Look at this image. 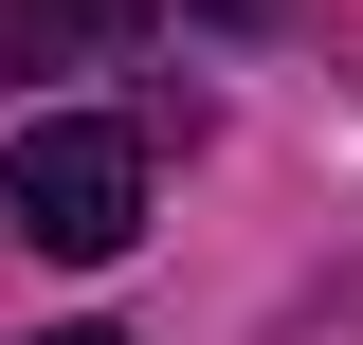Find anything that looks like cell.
Returning a JSON list of instances; mask_svg holds the SVG:
<instances>
[{
	"label": "cell",
	"mask_w": 363,
	"mask_h": 345,
	"mask_svg": "<svg viewBox=\"0 0 363 345\" xmlns=\"http://www.w3.org/2000/svg\"><path fill=\"white\" fill-rule=\"evenodd\" d=\"M0 236L18 255H128L145 236V146L109 109H37V128L0 146Z\"/></svg>",
	"instance_id": "6da1fadb"
},
{
	"label": "cell",
	"mask_w": 363,
	"mask_h": 345,
	"mask_svg": "<svg viewBox=\"0 0 363 345\" xmlns=\"http://www.w3.org/2000/svg\"><path fill=\"white\" fill-rule=\"evenodd\" d=\"M18 37H37V55H91V37H128V0H0V55H18Z\"/></svg>",
	"instance_id": "7a4b0ae2"
},
{
	"label": "cell",
	"mask_w": 363,
	"mask_h": 345,
	"mask_svg": "<svg viewBox=\"0 0 363 345\" xmlns=\"http://www.w3.org/2000/svg\"><path fill=\"white\" fill-rule=\"evenodd\" d=\"M37 345H109V327H37Z\"/></svg>",
	"instance_id": "3957f363"
}]
</instances>
